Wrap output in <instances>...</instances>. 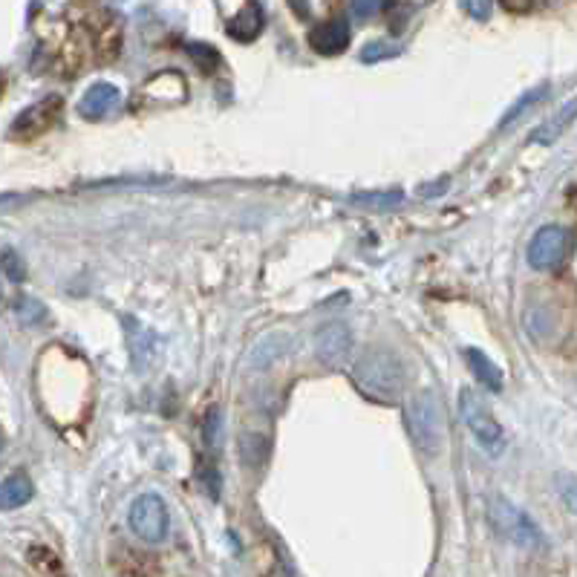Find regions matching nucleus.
<instances>
[{
  "label": "nucleus",
  "mask_w": 577,
  "mask_h": 577,
  "mask_svg": "<svg viewBox=\"0 0 577 577\" xmlns=\"http://www.w3.org/2000/svg\"><path fill=\"white\" fill-rule=\"evenodd\" d=\"M352 381L376 402H396L404 390V367L393 352L370 350L352 364Z\"/></svg>",
  "instance_id": "nucleus-1"
},
{
  "label": "nucleus",
  "mask_w": 577,
  "mask_h": 577,
  "mask_svg": "<svg viewBox=\"0 0 577 577\" xmlns=\"http://www.w3.org/2000/svg\"><path fill=\"white\" fill-rule=\"evenodd\" d=\"M404 422L410 430V439L425 456H439L445 451V416H442L439 402L433 399V393L419 390V393L407 396Z\"/></svg>",
  "instance_id": "nucleus-2"
},
{
  "label": "nucleus",
  "mask_w": 577,
  "mask_h": 577,
  "mask_svg": "<svg viewBox=\"0 0 577 577\" xmlns=\"http://www.w3.org/2000/svg\"><path fill=\"white\" fill-rule=\"evenodd\" d=\"M459 413H462L468 430L474 433L479 448L488 456H500L505 451V433H502L500 422L494 419L488 402L482 396H477L471 387L459 390Z\"/></svg>",
  "instance_id": "nucleus-3"
},
{
  "label": "nucleus",
  "mask_w": 577,
  "mask_h": 577,
  "mask_svg": "<svg viewBox=\"0 0 577 577\" xmlns=\"http://www.w3.org/2000/svg\"><path fill=\"white\" fill-rule=\"evenodd\" d=\"M491 520L505 540L517 543L526 552H540L546 549V537L540 526L528 517L526 511H520L514 502L502 500V497H491Z\"/></svg>",
  "instance_id": "nucleus-4"
},
{
  "label": "nucleus",
  "mask_w": 577,
  "mask_h": 577,
  "mask_svg": "<svg viewBox=\"0 0 577 577\" xmlns=\"http://www.w3.org/2000/svg\"><path fill=\"white\" fill-rule=\"evenodd\" d=\"M130 531L145 540V543H162L171 531V514L168 505L159 500L156 494H142L139 500H133L130 514H127Z\"/></svg>",
  "instance_id": "nucleus-5"
},
{
  "label": "nucleus",
  "mask_w": 577,
  "mask_h": 577,
  "mask_svg": "<svg viewBox=\"0 0 577 577\" xmlns=\"http://www.w3.org/2000/svg\"><path fill=\"white\" fill-rule=\"evenodd\" d=\"M64 110V99L61 96H47V99L35 101L32 107H26L24 113L12 122L9 127V139L15 142H35L44 133H50L52 127L58 125Z\"/></svg>",
  "instance_id": "nucleus-6"
},
{
  "label": "nucleus",
  "mask_w": 577,
  "mask_h": 577,
  "mask_svg": "<svg viewBox=\"0 0 577 577\" xmlns=\"http://www.w3.org/2000/svg\"><path fill=\"white\" fill-rule=\"evenodd\" d=\"M572 243H575L572 231L560 226H543L534 234V240L528 246V263L534 269H540V272H552V269L566 263Z\"/></svg>",
  "instance_id": "nucleus-7"
},
{
  "label": "nucleus",
  "mask_w": 577,
  "mask_h": 577,
  "mask_svg": "<svg viewBox=\"0 0 577 577\" xmlns=\"http://www.w3.org/2000/svg\"><path fill=\"white\" fill-rule=\"evenodd\" d=\"M352 350V332L347 324H329L315 335V355L327 367H341Z\"/></svg>",
  "instance_id": "nucleus-8"
},
{
  "label": "nucleus",
  "mask_w": 577,
  "mask_h": 577,
  "mask_svg": "<svg viewBox=\"0 0 577 577\" xmlns=\"http://www.w3.org/2000/svg\"><path fill=\"white\" fill-rule=\"evenodd\" d=\"M350 24L344 18H335V21H327V24L312 26L309 32V47L318 52V55H338L350 47Z\"/></svg>",
  "instance_id": "nucleus-9"
},
{
  "label": "nucleus",
  "mask_w": 577,
  "mask_h": 577,
  "mask_svg": "<svg viewBox=\"0 0 577 577\" xmlns=\"http://www.w3.org/2000/svg\"><path fill=\"white\" fill-rule=\"evenodd\" d=\"M119 101H122L119 87H113V84H107V81H99V84H93V87L81 96L78 113H81L84 119L96 122V119H104L107 113H113V110L119 107Z\"/></svg>",
  "instance_id": "nucleus-10"
},
{
  "label": "nucleus",
  "mask_w": 577,
  "mask_h": 577,
  "mask_svg": "<svg viewBox=\"0 0 577 577\" xmlns=\"http://www.w3.org/2000/svg\"><path fill=\"white\" fill-rule=\"evenodd\" d=\"M575 119H577V99H572L569 104H563L549 122H543V125L531 133V142H537V145H554L569 127L575 125Z\"/></svg>",
  "instance_id": "nucleus-11"
},
{
  "label": "nucleus",
  "mask_w": 577,
  "mask_h": 577,
  "mask_svg": "<svg viewBox=\"0 0 577 577\" xmlns=\"http://www.w3.org/2000/svg\"><path fill=\"white\" fill-rule=\"evenodd\" d=\"M35 488H32V479L26 477L24 471H15L9 477L3 479V488H0V508L3 511H15L26 502L32 500Z\"/></svg>",
  "instance_id": "nucleus-12"
},
{
  "label": "nucleus",
  "mask_w": 577,
  "mask_h": 577,
  "mask_svg": "<svg viewBox=\"0 0 577 577\" xmlns=\"http://www.w3.org/2000/svg\"><path fill=\"white\" fill-rule=\"evenodd\" d=\"M465 361H468V370L477 376V381L485 387V390H502V373L500 367L485 355V352L474 350V347H468L465 350Z\"/></svg>",
  "instance_id": "nucleus-13"
},
{
  "label": "nucleus",
  "mask_w": 577,
  "mask_h": 577,
  "mask_svg": "<svg viewBox=\"0 0 577 577\" xmlns=\"http://www.w3.org/2000/svg\"><path fill=\"white\" fill-rule=\"evenodd\" d=\"M260 29H263V12H260L257 3H249L237 18L228 21V35L237 38V41H243V44L254 41V38L260 35Z\"/></svg>",
  "instance_id": "nucleus-14"
},
{
  "label": "nucleus",
  "mask_w": 577,
  "mask_h": 577,
  "mask_svg": "<svg viewBox=\"0 0 577 577\" xmlns=\"http://www.w3.org/2000/svg\"><path fill=\"white\" fill-rule=\"evenodd\" d=\"M266 453H269V442L263 436H249V433L240 436V456L249 468L260 465L266 459Z\"/></svg>",
  "instance_id": "nucleus-15"
},
{
  "label": "nucleus",
  "mask_w": 577,
  "mask_h": 577,
  "mask_svg": "<svg viewBox=\"0 0 577 577\" xmlns=\"http://www.w3.org/2000/svg\"><path fill=\"white\" fill-rule=\"evenodd\" d=\"M546 93H549V84H540L537 90H531V93H526L523 99L517 101V104H514V107H511V110L505 113V119H502V125H500L502 130H505V127L514 125V122H517V119H520V116L526 113L528 107H534V104H540V101H543V96H546Z\"/></svg>",
  "instance_id": "nucleus-16"
},
{
  "label": "nucleus",
  "mask_w": 577,
  "mask_h": 577,
  "mask_svg": "<svg viewBox=\"0 0 577 577\" xmlns=\"http://www.w3.org/2000/svg\"><path fill=\"white\" fill-rule=\"evenodd\" d=\"M404 197L402 191H384V194H355L352 202L355 205H364V208H373V211H390L393 205H399Z\"/></svg>",
  "instance_id": "nucleus-17"
},
{
  "label": "nucleus",
  "mask_w": 577,
  "mask_h": 577,
  "mask_svg": "<svg viewBox=\"0 0 577 577\" xmlns=\"http://www.w3.org/2000/svg\"><path fill=\"white\" fill-rule=\"evenodd\" d=\"M12 309H15V315L24 321L26 327H32V324H41V321L47 318V309H44V306H41L38 301H32V298H15Z\"/></svg>",
  "instance_id": "nucleus-18"
},
{
  "label": "nucleus",
  "mask_w": 577,
  "mask_h": 577,
  "mask_svg": "<svg viewBox=\"0 0 577 577\" xmlns=\"http://www.w3.org/2000/svg\"><path fill=\"white\" fill-rule=\"evenodd\" d=\"M3 275H6L9 283H21L26 277L24 260H21L12 249H3Z\"/></svg>",
  "instance_id": "nucleus-19"
},
{
  "label": "nucleus",
  "mask_w": 577,
  "mask_h": 577,
  "mask_svg": "<svg viewBox=\"0 0 577 577\" xmlns=\"http://www.w3.org/2000/svg\"><path fill=\"white\" fill-rule=\"evenodd\" d=\"M557 494H560L563 505L572 514H577V479L569 477V474H557Z\"/></svg>",
  "instance_id": "nucleus-20"
},
{
  "label": "nucleus",
  "mask_w": 577,
  "mask_h": 577,
  "mask_svg": "<svg viewBox=\"0 0 577 577\" xmlns=\"http://www.w3.org/2000/svg\"><path fill=\"white\" fill-rule=\"evenodd\" d=\"M220 430H223V419H220V410L211 407L208 416H205V427H202V436H205V445L217 448L220 445Z\"/></svg>",
  "instance_id": "nucleus-21"
},
{
  "label": "nucleus",
  "mask_w": 577,
  "mask_h": 577,
  "mask_svg": "<svg viewBox=\"0 0 577 577\" xmlns=\"http://www.w3.org/2000/svg\"><path fill=\"white\" fill-rule=\"evenodd\" d=\"M393 55H399V47H396V44L376 41V44H367V47H364V52H361V61L376 64V61H381V58H393Z\"/></svg>",
  "instance_id": "nucleus-22"
},
{
  "label": "nucleus",
  "mask_w": 577,
  "mask_h": 577,
  "mask_svg": "<svg viewBox=\"0 0 577 577\" xmlns=\"http://www.w3.org/2000/svg\"><path fill=\"white\" fill-rule=\"evenodd\" d=\"M462 9H465L474 21H488V18H491V0H462Z\"/></svg>",
  "instance_id": "nucleus-23"
},
{
  "label": "nucleus",
  "mask_w": 577,
  "mask_h": 577,
  "mask_svg": "<svg viewBox=\"0 0 577 577\" xmlns=\"http://www.w3.org/2000/svg\"><path fill=\"white\" fill-rule=\"evenodd\" d=\"M381 6H384V0H352V15L358 21H367V18L376 15Z\"/></svg>",
  "instance_id": "nucleus-24"
},
{
  "label": "nucleus",
  "mask_w": 577,
  "mask_h": 577,
  "mask_svg": "<svg viewBox=\"0 0 577 577\" xmlns=\"http://www.w3.org/2000/svg\"><path fill=\"white\" fill-rule=\"evenodd\" d=\"M188 52H191V55L200 61L202 70H208V64H217V61H220V55L214 52V47H197V44H191V47H188Z\"/></svg>",
  "instance_id": "nucleus-25"
},
{
  "label": "nucleus",
  "mask_w": 577,
  "mask_h": 577,
  "mask_svg": "<svg viewBox=\"0 0 577 577\" xmlns=\"http://www.w3.org/2000/svg\"><path fill=\"white\" fill-rule=\"evenodd\" d=\"M500 3L508 12H528L534 0H500Z\"/></svg>",
  "instance_id": "nucleus-26"
}]
</instances>
